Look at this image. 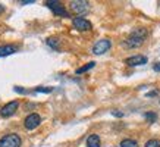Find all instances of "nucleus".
<instances>
[{"instance_id":"nucleus-19","label":"nucleus","mask_w":160,"mask_h":147,"mask_svg":"<svg viewBox=\"0 0 160 147\" xmlns=\"http://www.w3.org/2000/svg\"><path fill=\"white\" fill-rule=\"evenodd\" d=\"M153 69H154L156 72H160V62H157V63L153 66Z\"/></svg>"},{"instance_id":"nucleus-18","label":"nucleus","mask_w":160,"mask_h":147,"mask_svg":"<svg viewBox=\"0 0 160 147\" xmlns=\"http://www.w3.org/2000/svg\"><path fill=\"white\" fill-rule=\"evenodd\" d=\"M13 90H15V91H16V93H27V91H25L24 88H21V87H15Z\"/></svg>"},{"instance_id":"nucleus-20","label":"nucleus","mask_w":160,"mask_h":147,"mask_svg":"<svg viewBox=\"0 0 160 147\" xmlns=\"http://www.w3.org/2000/svg\"><path fill=\"white\" fill-rule=\"evenodd\" d=\"M112 113H113V115H115V116H118V118L123 116V113H122V112H118V110H113V112H112Z\"/></svg>"},{"instance_id":"nucleus-7","label":"nucleus","mask_w":160,"mask_h":147,"mask_svg":"<svg viewBox=\"0 0 160 147\" xmlns=\"http://www.w3.org/2000/svg\"><path fill=\"white\" fill-rule=\"evenodd\" d=\"M73 27L78 29V31H90L92 28V25L90 21H87L85 18H81V16H78V18H73L72 21Z\"/></svg>"},{"instance_id":"nucleus-6","label":"nucleus","mask_w":160,"mask_h":147,"mask_svg":"<svg viewBox=\"0 0 160 147\" xmlns=\"http://www.w3.org/2000/svg\"><path fill=\"white\" fill-rule=\"evenodd\" d=\"M40 122H41V118H40V115H37V113H31V115H28V116L25 118L24 127L27 128L28 131H31V129H35V128L38 127Z\"/></svg>"},{"instance_id":"nucleus-13","label":"nucleus","mask_w":160,"mask_h":147,"mask_svg":"<svg viewBox=\"0 0 160 147\" xmlns=\"http://www.w3.org/2000/svg\"><path fill=\"white\" fill-rule=\"evenodd\" d=\"M91 68H94V62H90L88 65H84V66H81V68H78L77 74L79 75V74H82V72H87V71H90Z\"/></svg>"},{"instance_id":"nucleus-11","label":"nucleus","mask_w":160,"mask_h":147,"mask_svg":"<svg viewBox=\"0 0 160 147\" xmlns=\"http://www.w3.org/2000/svg\"><path fill=\"white\" fill-rule=\"evenodd\" d=\"M87 146L88 147H100V137L97 134H91L87 138Z\"/></svg>"},{"instance_id":"nucleus-22","label":"nucleus","mask_w":160,"mask_h":147,"mask_svg":"<svg viewBox=\"0 0 160 147\" xmlns=\"http://www.w3.org/2000/svg\"><path fill=\"white\" fill-rule=\"evenodd\" d=\"M147 96H148V97H151V96H157V91H151V93H148Z\"/></svg>"},{"instance_id":"nucleus-5","label":"nucleus","mask_w":160,"mask_h":147,"mask_svg":"<svg viewBox=\"0 0 160 147\" xmlns=\"http://www.w3.org/2000/svg\"><path fill=\"white\" fill-rule=\"evenodd\" d=\"M18 108H19V102H18V100L6 103L5 106L0 109V115L3 118H9V116H12V115H15V112H16Z\"/></svg>"},{"instance_id":"nucleus-3","label":"nucleus","mask_w":160,"mask_h":147,"mask_svg":"<svg viewBox=\"0 0 160 147\" xmlns=\"http://www.w3.org/2000/svg\"><path fill=\"white\" fill-rule=\"evenodd\" d=\"M46 5H47L49 9H52V12H53L56 16H62V18H68L69 16L68 10L65 9V6H63L60 2H58V0H50V2H46Z\"/></svg>"},{"instance_id":"nucleus-21","label":"nucleus","mask_w":160,"mask_h":147,"mask_svg":"<svg viewBox=\"0 0 160 147\" xmlns=\"http://www.w3.org/2000/svg\"><path fill=\"white\" fill-rule=\"evenodd\" d=\"M21 3H22V5H31V3H34V0H27V2H25V0H22Z\"/></svg>"},{"instance_id":"nucleus-8","label":"nucleus","mask_w":160,"mask_h":147,"mask_svg":"<svg viewBox=\"0 0 160 147\" xmlns=\"http://www.w3.org/2000/svg\"><path fill=\"white\" fill-rule=\"evenodd\" d=\"M69 6L75 13H84L88 10V2H85V0H72Z\"/></svg>"},{"instance_id":"nucleus-14","label":"nucleus","mask_w":160,"mask_h":147,"mask_svg":"<svg viewBox=\"0 0 160 147\" xmlns=\"http://www.w3.org/2000/svg\"><path fill=\"white\" fill-rule=\"evenodd\" d=\"M53 87H37L34 88V93H52Z\"/></svg>"},{"instance_id":"nucleus-10","label":"nucleus","mask_w":160,"mask_h":147,"mask_svg":"<svg viewBox=\"0 0 160 147\" xmlns=\"http://www.w3.org/2000/svg\"><path fill=\"white\" fill-rule=\"evenodd\" d=\"M15 52H16V46H12V44L0 46V58H3V56H9V54H13Z\"/></svg>"},{"instance_id":"nucleus-12","label":"nucleus","mask_w":160,"mask_h":147,"mask_svg":"<svg viewBox=\"0 0 160 147\" xmlns=\"http://www.w3.org/2000/svg\"><path fill=\"white\" fill-rule=\"evenodd\" d=\"M121 147H138V143L135 140H131V138H125L121 141Z\"/></svg>"},{"instance_id":"nucleus-16","label":"nucleus","mask_w":160,"mask_h":147,"mask_svg":"<svg viewBox=\"0 0 160 147\" xmlns=\"http://www.w3.org/2000/svg\"><path fill=\"white\" fill-rule=\"evenodd\" d=\"M144 116H146V119L148 121V122H156V119H157V115L153 113V112H147Z\"/></svg>"},{"instance_id":"nucleus-9","label":"nucleus","mask_w":160,"mask_h":147,"mask_svg":"<svg viewBox=\"0 0 160 147\" xmlns=\"http://www.w3.org/2000/svg\"><path fill=\"white\" fill-rule=\"evenodd\" d=\"M125 63L128 66H140V65L147 63V58L142 56V54H135V56H131V58L125 59Z\"/></svg>"},{"instance_id":"nucleus-2","label":"nucleus","mask_w":160,"mask_h":147,"mask_svg":"<svg viewBox=\"0 0 160 147\" xmlns=\"http://www.w3.org/2000/svg\"><path fill=\"white\" fill-rule=\"evenodd\" d=\"M21 137L18 134H6L0 138V147H21Z\"/></svg>"},{"instance_id":"nucleus-4","label":"nucleus","mask_w":160,"mask_h":147,"mask_svg":"<svg viewBox=\"0 0 160 147\" xmlns=\"http://www.w3.org/2000/svg\"><path fill=\"white\" fill-rule=\"evenodd\" d=\"M112 47V41L107 38H102L98 40L97 43L92 46V53L94 54H103L106 53V52H109V49Z\"/></svg>"},{"instance_id":"nucleus-17","label":"nucleus","mask_w":160,"mask_h":147,"mask_svg":"<svg viewBox=\"0 0 160 147\" xmlns=\"http://www.w3.org/2000/svg\"><path fill=\"white\" fill-rule=\"evenodd\" d=\"M47 44H49L50 47H53L54 50H58V49H59V46H58V40H56V38H49V40H47Z\"/></svg>"},{"instance_id":"nucleus-23","label":"nucleus","mask_w":160,"mask_h":147,"mask_svg":"<svg viewBox=\"0 0 160 147\" xmlns=\"http://www.w3.org/2000/svg\"><path fill=\"white\" fill-rule=\"evenodd\" d=\"M3 10H5V8H3V5H0V13H3Z\"/></svg>"},{"instance_id":"nucleus-1","label":"nucleus","mask_w":160,"mask_h":147,"mask_svg":"<svg viewBox=\"0 0 160 147\" xmlns=\"http://www.w3.org/2000/svg\"><path fill=\"white\" fill-rule=\"evenodd\" d=\"M147 38V29L146 28H135L132 31L129 37L123 41V46L128 47V49H135V47H140L144 44Z\"/></svg>"},{"instance_id":"nucleus-15","label":"nucleus","mask_w":160,"mask_h":147,"mask_svg":"<svg viewBox=\"0 0 160 147\" xmlns=\"http://www.w3.org/2000/svg\"><path fill=\"white\" fill-rule=\"evenodd\" d=\"M146 147H160V141L156 140V138H151L146 143Z\"/></svg>"}]
</instances>
